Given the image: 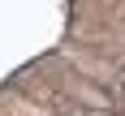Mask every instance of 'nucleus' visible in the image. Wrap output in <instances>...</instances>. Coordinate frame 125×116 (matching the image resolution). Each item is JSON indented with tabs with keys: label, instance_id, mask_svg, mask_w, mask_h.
Listing matches in <instances>:
<instances>
[{
	"label": "nucleus",
	"instance_id": "nucleus-1",
	"mask_svg": "<svg viewBox=\"0 0 125 116\" xmlns=\"http://www.w3.org/2000/svg\"><path fill=\"white\" fill-rule=\"evenodd\" d=\"M108 64H112V82H121V86H125V52H112Z\"/></svg>",
	"mask_w": 125,
	"mask_h": 116
}]
</instances>
